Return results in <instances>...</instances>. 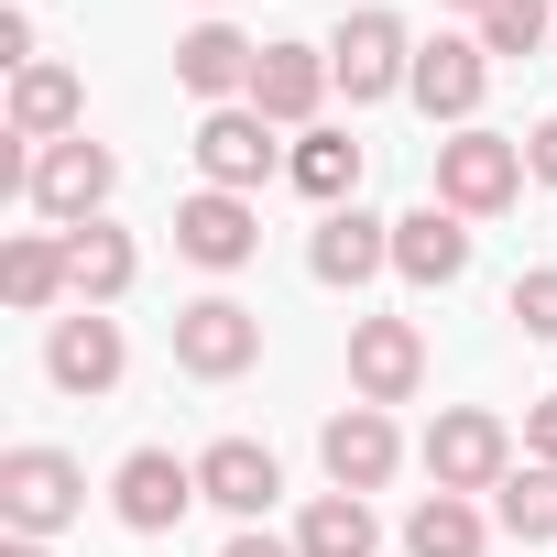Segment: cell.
I'll return each instance as SVG.
<instances>
[{
	"label": "cell",
	"instance_id": "d4e9b609",
	"mask_svg": "<svg viewBox=\"0 0 557 557\" xmlns=\"http://www.w3.org/2000/svg\"><path fill=\"white\" fill-rule=\"evenodd\" d=\"M492 513H503V535H524V546H557V470H546V459H524V470H503V492H492Z\"/></svg>",
	"mask_w": 557,
	"mask_h": 557
},
{
	"label": "cell",
	"instance_id": "5bb4252c",
	"mask_svg": "<svg viewBox=\"0 0 557 557\" xmlns=\"http://www.w3.org/2000/svg\"><path fill=\"white\" fill-rule=\"evenodd\" d=\"M318 459H329V481H339V492H383V481H394V459H405V437H394V416H383V405H350V416H329Z\"/></svg>",
	"mask_w": 557,
	"mask_h": 557
},
{
	"label": "cell",
	"instance_id": "7a4b0ae2",
	"mask_svg": "<svg viewBox=\"0 0 557 557\" xmlns=\"http://www.w3.org/2000/svg\"><path fill=\"white\" fill-rule=\"evenodd\" d=\"M513 186H524V143H503V132H481V121L437 143V208L492 219V208H513Z\"/></svg>",
	"mask_w": 557,
	"mask_h": 557
},
{
	"label": "cell",
	"instance_id": "44dd1931",
	"mask_svg": "<svg viewBox=\"0 0 557 557\" xmlns=\"http://www.w3.org/2000/svg\"><path fill=\"white\" fill-rule=\"evenodd\" d=\"M0 296H12L23 318H45L55 296H77V273H66V230H55V240L34 230V240H12V251H0Z\"/></svg>",
	"mask_w": 557,
	"mask_h": 557
},
{
	"label": "cell",
	"instance_id": "6da1fadb",
	"mask_svg": "<svg viewBox=\"0 0 557 557\" xmlns=\"http://www.w3.org/2000/svg\"><path fill=\"white\" fill-rule=\"evenodd\" d=\"M77 513H88V470L66 448H12V459H0V524H12V535H55Z\"/></svg>",
	"mask_w": 557,
	"mask_h": 557
},
{
	"label": "cell",
	"instance_id": "1f68e13d",
	"mask_svg": "<svg viewBox=\"0 0 557 557\" xmlns=\"http://www.w3.org/2000/svg\"><path fill=\"white\" fill-rule=\"evenodd\" d=\"M448 12H470V23H481V12H492V0H448Z\"/></svg>",
	"mask_w": 557,
	"mask_h": 557
},
{
	"label": "cell",
	"instance_id": "f546056e",
	"mask_svg": "<svg viewBox=\"0 0 557 557\" xmlns=\"http://www.w3.org/2000/svg\"><path fill=\"white\" fill-rule=\"evenodd\" d=\"M219 557H296V535H262V524H240V535H230Z\"/></svg>",
	"mask_w": 557,
	"mask_h": 557
},
{
	"label": "cell",
	"instance_id": "7c38bea8",
	"mask_svg": "<svg viewBox=\"0 0 557 557\" xmlns=\"http://www.w3.org/2000/svg\"><path fill=\"white\" fill-rule=\"evenodd\" d=\"M329 88H339V77H329L318 45H262V66H251V110H262L273 132H307Z\"/></svg>",
	"mask_w": 557,
	"mask_h": 557
},
{
	"label": "cell",
	"instance_id": "7402d4cb",
	"mask_svg": "<svg viewBox=\"0 0 557 557\" xmlns=\"http://www.w3.org/2000/svg\"><path fill=\"white\" fill-rule=\"evenodd\" d=\"M383 524H372V492H318L307 524H296V557H372Z\"/></svg>",
	"mask_w": 557,
	"mask_h": 557
},
{
	"label": "cell",
	"instance_id": "5b68a950",
	"mask_svg": "<svg viewBox=\"0 0 557 557\" xmlns=\"http://www.w3.org/2000/svg\"><path fill=\"white\" fill-rule=\"evenodd\" d=\"M110 186H121L110 143H45V153H34V208H45L55 230H88V219L110 208Z\"/></svg>",
	"mask_w": 557,
	"mask_h": 557
},
{
	"label": "cell",
	"instance_id": "f1b7e54d",
	"mask_svg": "<svg viewBox=\"0 0 557 557\" xmlns=\"http://www.w3.org/2000/svg\"><path fill=\"white\" fill-rule=\"evenodd\" d=\"M524 175H546V186H557V110L524 132Z\"/></svg>",
	"mask_w": 557,
	"mask_h": 557
},
{
	"label": "cell",
	"instance_id": "ba28073f",
	"mask_svg": "<svg viewBox=\"0 0 557 557\" xmlns=\"http://www.w3.org/2000/svg\"><path fill=\"white\" fill-rule=\"evenodd\" d=\"M481 88H492V55H481V34H437V45H416V77H405V99H416L426 121H459V132H470Z\"/></svg>",
	"mask_w": 557,
	"mask_h": 557
},
{
	"label": "cell",
	"instance_id": "2e32d148",
	"mask_svg": "<svg viewBox=\"0 0 557 557\" xmlns=\"http://www.w3.org/2000/svg\"><path fill=\"white\" fill-rule=\"evenodd\" d=\"M394 273H405V285H459V273H470V219L459 208H405L394 219Z\"/></svg>",
	"mask_w": 557,
	"mask_h": 557
},
{
	"label": "cell",
	"instance_id": "484cf974",
	"mask_svg": "<svg viewBox=\"0 0 557 557\" xmlns=\"http://www.w3.org/2000/svg\"><path fill=\"white\" fill-rule=\"evenodd\" d=\"M546 12H557V0H492V12H481V55H535Z\"/></svg>",
	"mask_w": 557,
	"mask_h": 557
},
{
	"label": "cell",
	"instance_id": "9a60e30c",
	"mask_svg": "<svg viewBox=\"0 0 557 557\" xmlns=\"http://www.w3.org/2000/svg\"><path fill=\"white\" fill-rule=\"evenodd\" d=\"M383 262H394V219H372V208H329L318 240H307V273H318V285H372Z\"/></svg>",
	"mask_w": 557,
	"mask_h": 557
},
{
	"label": "cell",
	"instance_id": "3957f363",
	"mask_svg": "<svg viewBox=\"0 0 557 557\" xmlns=\"http://www.w3.org/2000/svg\"><path fill=\"white\" fill-rule=\"evenodd\" d=\"M503 470H513V437H503V416H481V405H448V416L426 426V481H437V492H503Z\"/></svg>",
	"mask_w": 557,
	"mask_h": 557
},
{
	"label": "cell",
	"instance_id": "ffe728a7",
	"mask_svg": "<svg viewBox=\"0 0 557 557\" xmlns=\"http://www.w3.org/2000/svg\"><path fill=\"white\" fill-rule=\"evenodd\" d=\"M77 121H88V88H77L66 66H23V77H12V132H23V143H66Z\"/></svg>",
	"mask_w": 557,
	"mask_h": 557
},
{
	"label": "cell",
	"instance_id": "9c48e42d",
	"mask_svg": "<svg viewBox=\"0 0 557 557\" xmlns=\"http://www.w3.org/2000/svg\"><path fill=\"white\" fill-rule=\"evenodd\" d=\"M416 383H426L416 318H350V394H361V405H405Z\"/></svg>",
	"mask_w": 557,
	"mask_h": 557
},
{
	"label": "cell",
	"instance_id": "83f0119b",
	"mask_svg": "<svg viewBox=\"0 0 557 557\" xmlns=\"http://www.w3.org/2000/svg\"><path fill=\"white\" fill-rule=\"evenodd\" d=\"M524 459H546V470H557V394H535V405H524Z\"/></svg>",
	"mask_w": 557,
	"mask_h": 557
},
{
	"label": "cell",
	"instance_id": "cb8c5ba5",
	"mask_svg": "<svg viewBox=\"0 0 557 557\" xmlns=\"http://www.w3.org/2000/svg\"><path fill=\"white\" fill-rule=\"evenodd\" d=\"M285 175H296L318 208H350V197H361V143H350V132H307V143L285 153Z\"/></svg>",
	"mask_w": 557,
	"mask_h": 557
},
{
	"label": "cell",
	"instance_id": "8992f818",
	"mask_svg": "<svg viewBox=\"0 0 557 557\" xmlns=\"http://www.w3.org/2000/svg\"><path fill=\"white\" fill-rule=\"evenodd\" d=\"M110 503H121L132 535H175L186 503H208V492H197V459H175V448H132L121 481H110Z\"/></svg>",
	"mask_w": 557,
	"mask_h": 557
},
{
	"label": "cell",
	"instance_id": "277c9868",
	"mask_svg": "<svg viewBox=\"0 0 557 557\" xmlns=\"http://www.w3.org/2000/svg\"><path fill=\"white\" fill-rule=\"evenodd\" d=\"M175 361H186L197 383H230V372L262 361V318H251L240 296H197V307H175Z\"/></svg>",
	"mask_w": 557,
	"mask_h": 557
},
{
	"label": "cell",
	"instance_id": "30bf717a",
	"mask_svg": "<svg viewBox=\"0 0 557 557\" xmlns=\"http://www.w3.org/2000/svg\"><path fill=\"white\" fill-rule=\"evenodd\" d=\"M175 251H186V262H208V273H240V262L262 251V219H251V197H230V186H197V197L175 208Z\"/></svg>",
	"mask_w": 557,
	"mask_h": 557
},
{
	"label": "cell",
	"instance_id": "8fae6325",
	"mask_svg": "<svg viewBox=\"0 0 557 557\" xmlns=\"http://www.w3.org/2000/svg\"><path fill=\"white\" fill-rule=\"evenodd\" d=\"M197 175L208 186H230V197H251L262 175H273V121L240 99V110H208L197 121Z\"/></svg>",
	"mask_w": 557,
	"mask_h": 557
},
{
	"label": "cell",
	"instance_id": "4fadbf2b",
	"mask_svg": "<svg viewBox=\"0 0 557 557\" xmlns=\"http://www.w3.org/2000/svg\"><path fill=\"white\" fill-rule=\"evenodd\" d=\"M45 372H55L66 394H110V383L132 372V350H121V318H99V307L55 318V339H45Z\"/></svg>",
	"mask_w": 557,
	"mask_h": 557
},
{
	"label": "cell",
	"instance_id": "ac0fdd59",
	"mask_svg": "<svg viewBox=\"0 0 557 557\" xmlns=\"http://www.w3.org/2000/svg\"><path fill=\"white\" fill-rule=\"evenodd\" d=\"M251 66H262V45H251V34H230V23H197V34L175 45V77H186L197 99H230V88L251 99Z\"/></svg>",
	"mask_w": 557,
	"mask_h": 557
},
{
	"label": "cell",
	"instance_id": "d6986e66",
	"mask_svg": "<svg viewBox=\"0 0 557 557\" xmlns=\"http://www.w3.org/2000/svg\"><path fill=\"white\" fill-rule=\"evenodd\" d=\"M66 273H77V307H110V296H132L143 251H132V230L88 219V230H66Z\"/></svg>",
	"mask_w": 557,
	"mask_h": 557
},
{
	"label": "cell",
	"instance_id": "4316f807",
	"mask_svg": "<svg viewBox=\"0 0 557 557\" xmlns=\"http://www.w3.org/2000/svg\"><path fill=\"white\" fill-rule=\"evenodd\" d=\"M513 318H524V339H557V262L513 273Z\"/></svg>",
	"mask_w": 557,
	"mask_h": 557
},
{
	"label": "cell",
	"instance_id": "603a6c76",
	"mask_svg": "<svg viewBox=\"0 0 557 557\" xmlns=\"http://www.w3.org/2000/svg\"><path fill=\"white\" fill-rule=\"evenodd\" d=\"M481 503L470 492H426L416 513H405V557H481Z\"/></svg>",
	"mask_w": 557,
	"mask_h": 557
},
{
	"label": "cell",
	"instance_id": "52a82bcc",
	"mask_svg": "<svg viewBox=\"0 0 557 557\" xmlns=\"http://www.w3.org/2000/svg\"><path fill=\"white\" fill-rule=\"evenodd\" d=\"M329 77H339L350 99H394V88L416 77L405 23H394V12H350V23H339V45H329Z\"/></svg>",
	"mask_w": 557,
	"mask_h": 557
},
{
	"label": "cell",
	"instance_id": "e0dca14e",
	"mask_svg": "<svg viewBox=\"0 0 557 557\" xmlns=\"http://www.w3.org/2000/svg\"><path fill=\"white\" fill-rule=\"evenodd\" d=\"M197 492H208L219 513L262 524V513H273V492H285V470H273V448H262V437H219V448L197 459Z\"/></svg>",
	"mask_w": 557,
	"mask_h": 557
},
{
	"label": "cell",
	"instance_id": "4dcf8cb0",
	"mask_svg": "<svg viewBox=\"0 0 557 557\" xmlns=\"http://www.w3.org/2000/svg\"><path fill=\"white\" fill-rule=\"evenodd\" d=\"M0 557H45V535H12V546H0Z\"/></svg>",
	"mask_w": 557,
	"mask_h": 557
}]
</instances>
